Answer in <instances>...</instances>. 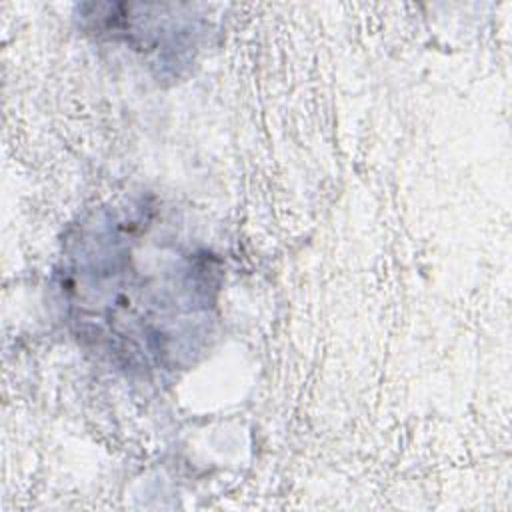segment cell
Wrapping results in <instances>:
<instances>
[{"mask_svg":"<svg viewBox=\"0 0 512 512\" xmlns=\"http://www.w3.org/2000/svg\"><path fill=\"white\" fill-rule=\"evenodd\" d=\"M58 290L76 336L128 372L188 366L214 326L220 270L148 202L98 208L66 238Z\"/></svg>","mask_w":512,"mask_h":512,"instance_id":"6da1fadb","label":"cell"}]
</instances>
